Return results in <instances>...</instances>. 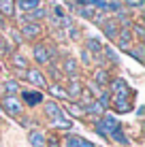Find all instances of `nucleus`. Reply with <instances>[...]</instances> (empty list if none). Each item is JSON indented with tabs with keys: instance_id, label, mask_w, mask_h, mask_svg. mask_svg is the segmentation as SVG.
Returning a JSON list of instances; mask_svg holds the SVG:
<instances>
[{
	"instance_id": "nucleus-1",
	"label": "nucleus",
	"mask_w": 145,
	"mask_h": 147,
	"mask_svg": "<svg viewBox=\"0 0 145 147\" xmlns=\"http://www.w3.org/2000/svg\"><path fill=\"white\" fill-rule=\"evenodd\" d=\"M111 90H113V98H130V88L119 77L111 81Z\"/></svg>"
},
{
	"instance_id": "nucleus-2",
	"label": "nucleus",
	"mask_w": 145,
	"mask_h": 147,
	"mask_svg": "<svg viewBox=\"0 0 145 147\" xmlns=\"http://www.w3.org/2000/svg\"><path fill=\"white\" fill-rule=\"evenodd\" d=\"M2 107H4V111H7L9 115H13V117H17V115L22 113V102H19L15 96H4Z\"/></svg>"
},
{
	"instance_id": "nucleus-3",
	"label": "nucleus",
	"mask_w": 145,
	"mask_h": 147,
	"mask_svg": "<svg viewBox=\"0 0 145 147\" xmlns=\"http://www.w3.org/2000/svg\"><path fill=\"white\" fill-rule=\"evenodd\" d=\"M117 47L119 49H124V51H128L130 49V40H132V32H130V26H124V28H119V32H117Z\"/></svg>"
},
{
	"instance_id": "nucleus-4",
	"label": "nucleus",
	"mask_w": 145,
	"mask_h": 147,
	"mask_svg": "<svg viewBox=\"0 0 145 147\" xmlns=\"http://www.w3.org/2000/svg\"><path fill=\"white\" fill-rule=\"evenodd\" d=\"M26 77H28L30 83L36 85V88H47V79H45V75L41 73V70L30 68V70H26Z\"/></svg>"
},
{
	"instance_id": "nucleus-5",
	"label": "nucleus",
	"mask_w": 145,
	"mask_h": 147,
	"mask_svg": "<svg viewBox=\"0 0 145 147\" xmlns=\"http://www.w3.org/2000/svg\"><path fill=\"white\" fill-rule=\"evenodd\" d=\"M34 60H36L38 64H49V62H51V60H49V49H47V45H43V43L34 45Z\"/></svg>"
},
{
	"instance_id": "nucleus-6",
	"label": "nucleus",
	"mask_w": 145,
	"mask_h": 147,
	"mask_svg": "<svg viewBox=\"0 0 145 147\" xmlns=\"http://www.w3.org/2000/svg\"><path fill=\"white\" fill-rule=\"evenodd\" d=\"M100 26H103V32L107 34L111 40H115L117 36V32H119V26H117V22L115 19H105V22H100Z\"/></svg>"
},
{
	"instance_id": "nucleus-7",
	"label": "nucleus",
	"mask_w": 145,
	"mask_h": 147,
	"mask_svg": "<svg viewBox=\"0 0 145 147\" xmlns=\"http://www.w3.org/2000/svg\"><path fill=\"white\" fill-rule=\"evenodd\" d=\"M45 113H47V117L51 121L64 117V111H62V107H60L58 102H45Z\"/></svg>"
},
{
	"instance_id": "nucleus-8",
	"label": "nucleus",
	"mask_w": 145,
	"mask_h": 147,
	"mask_svg": "<svg viewBox=\"0 0 145 147\" xmlns=\"http://www.w3.org/2000/svg\"><path fill=\"white\" fill-rule=\"evenodd\" d=\"M22 34H24L26 38H34V36H38V34H41V26H38L36 22H24Z\"/></svg>"
},
{
	"instance_id": "nucleus-9",
	"label": "nucleus",
	"mask_w": 145,
	"mask_h": 147,
	"mask_svg": "<svg viewBox=\"0 0 145 147\" xmlns=\"http://www.w3.org/2000/svg\"><path fill=\"white\" fill-rule=\"evenodd\" d=\"M28 139H30V145L32 147H45L47 145V139H45V134L41 132V130H32Z\"/></svg>"
},
{
	"instance_id": "nucleus-10",
	"label": "nucleus",
	"mask_w": 145,
	"mask_h": 147,
	"mask_svg": "<svg viewBox=\"0 0 145 147\" xmlns=\"http://www.w3.org/2000/svg\"><path fill=\"white\" fill-rule=\"evenodd\" d=\"M81 83L77 81V77H71V83H68V90H66V94H68V98H79V94H81Z\"/></svg>"
},
{
	"instance_id": "nucleus-11",
	"label": "nucleus",
	"mask_w": 145,
	"mask_h": 147,
	"mask_svg": "<svg viewBox=\"0 0 145 147\" xmlns=\"http://www.w3.org/2000/svg\"><path fill=\"white\" fill-rule=\"evenodd\" d=\"M66 143H68V147H96L94 143H90V141L81 139V136H75V134L68 136V139H66Z\"/></svg>"
},
{
	"instance_id": "nucleus-12",
	"label": "nucleus",
	"mask_w": 145,
	"mask_h": 147,
	"mask_svg": "<svg viewBox=\"0 0 145 147\" xmlns=\"http://www.w3.org/2000/svg\"><path fill=\"white\" fill-rule=\"evenodd\" d=\"M41 4V0H17V9L19 11H24V13H30V11H34V9Z\"/></svg>"
},
{
	"instance_id": "nucleus-13",
	"label": "nucleus",
	"mask_w": 145,
	"mask_h": 147,
	"mask_svg": "<svg viewBox=\"0 0 145 147\" xmlns=\"http://www.w3.org/2000/svg\"><path fill=\"white\" fill-rule=\"evenodd\" d=\"M24 100H26L28 107H34V105L43 102V94H38V92H24Z\"/></svg>"
},
{
	"instance_id": "nucleus-14",
	"label": "nucleus",
	"mask_w": 145,
	"mask_h": 147,
	"mask_svg": "<svg viewBox=\"0 0 145 147\" xmlns=\"http://www.w3.org/2000/svg\"><path fill=\"white\" fill-rule=\"evenodd\" d=\"M113 107L117 113H126L130 111V98H113Z\"/></svg>"
},
{
	"instance_id": "nucleus-15",
	"label": "nucleus",
	"mask_w": 145,
	"mask_h": 147,
	"mask_svg": "<svg viewBox=\"0 0 145 147\" xmlns=\"http://www.w3.org/2000/svg\"><path fill=\"white\" fill-rule=\"evenodd\" d=\"M15 13V0H0V15H11Z\"/></svg>"
},
{
	"instance_id": "nucleus-16",
	"label": "nucleus",
	"mask_w": 145,
	"mask_h": 147,
	"mask_svg": "<svg viewBox=\"0 0 145 147\" xmlns=\"http://www.w3.org/2000/svg\"><path fill=\"white\" fill-rule=\"evenodd\" d=\"M64 73H66L68 77H75V75H77V60L75 58H66L64 60Z\"/></svg>"
},
{
	"instance_id": "nucleus-17",
	"label": "nucleus",
	"mask_w": 145,
	"mask_h": 147,
	"mask_svg": "<svg viewBox=\"0 0 145 147\" xmlns=\"http://www.w3.org/2000/svg\"><path fill=\"white\" fill-rule=\"evenodd\" d=\"M86 51H90V53H100L103 51L100 40H98V38H88L86 40Z\"/></svg>"
},
{
	"instance_id": "nucleus-18",
	"label": "nucleus",
	"mask_w": 145,
	"mask_h": 147,
	"mask_svg": "<svg viewBox=\"0 0 145 147\" xmlns=\"http://www.w3.org/2000/svg\"><path fill=\"white\" fill-rule=\"evenodd\" d=\"M49 94H51V96H56V98H60V100H66V98H68L66 90H64L62 85H58V83L49 85Z\"/></svg>"
},
{
	"instance_id": "nucleus-19",
	"label": "nucleus",
	"mask_w": 145,
	"mask_h": 147,
	"mask_svg": "<svg viewBox=\"0 0 145 147\" xmlns=\"http://www.w3.org/2000/svg\"><path fill=\"white\" fill-rule=\"evenodd\" d=\"M94 81H96V85H107V83H111V77H109V73L107 70H96V75H94Z\"/></svg>"
},
{
	"instance_id": "nucleus-20",
	"label": "nucleus",
	"mask_w": 145,
	"mask_h": 147,
	"mask_svg": "<svg viewBox=\"0 0 145 147\" xmlns=\"http://www.w3.org/2000/svg\"><path fill=\"white\" fill-rule=\"evenodd\" d=\"M103 111H105V109L96 102V100H92L90 105H86V107H83V113H90V115H100Z\"/></svg>"
},
{
	"instance_id": "nucleus-21",
	"label": "nucleus",
	"mask_w": 145,
	"mask_h": 147,
	"mask_svg": "<svg viewBox=\"0 0 145 147\" xmlns=\"http://www.w3.org/2000/svg\"><path fill=\"white\" fill-rule=\"evenodd\" d=\"M109 139H113V141H117V143H122V145H126L128 143V139L124 136V132H122V128H117V130H113L111 134H109Z\"/></svg>"
},
{
	"instance_id": "nucleus-22",
	"label": "nucleus",
	"mask_w": 145,
	"mask_h": 147,
	"mask_svg": "<svg viewBox=\"0 0 145 147\" xmlns=\"http://www.w3.org/2000/svg\"><path fill=\"white\" fill-rule=\"evenodd\" d=\"M103 51H105V55H107V60H109V62H111V64H117V62H119L117 53L113 51L111 47H103Z\"/></svg>"
},
{
	"instance_id": "nucleus-23",
	"label": "nucleus",
	"mask_w": 145,
	"mask_h": 147,
	"mask_svg": "<svg viewBox=\"0 0 145 147\" xmlns=\"http://www.w3.org/2000/svg\"><path fill=\"white\" fill-rule=\"evenodd\" d=\"M13 64H15L17 68H24V70H26V66H28V60L24 58V55L15 53V55H13Z\"/></svg>"
},
{
	"instance_id": "nucleus-24",
	"label": "nucleus",
	"mask_w": 145,
	"mask_h": 147,
	"mask_svg": "<svg viewBox=\"0 0 145 147\" xmlns=\"http://www.w3.org/2000/svg\"><path fill=\"white\" fill-rule=\"evenodd\" d=\"M68 111H71V115H77V117L86 115V113H83V107H81V105H68Z\"/></svg>"
},
{
	"instance_id": "nucleus-25",
	"label": "nucleus",
	"mask_w": 145,
	"mask_h": 147,
	"mask_svg": "<svg viewBox=\"0 0 145 147\" xmlns=\"http://www.w3.org/2000/svg\"><path fill=\"white\" fill-rule=\"evenodd\" d=\"M51 124L56 126V128H71V121H68L66 117H60V119H53Z\"/></svg>"
},
{
	"instance_id": "nucleus-26",
	"label": "nucleus",
	"mask_w": 145,
	"mask_h": 147,
	"mask_svg": "<svg viewBox=\"0 0 145 147\" xmlns=\"http://www.w3.org/2000/svg\"><path fill=\"white\" fill-rule=\"evenodd\" d=\"M128 51H130L139 62H143V45H137V49H128Z\"/></svg>"
},
{
	"instance_id": "nucleus-27",
	"label": "nucleus",
	"mask_w": 145,
	"mask_h": 147,
	"mask_svg": "<svg viewBox=\"0 0 145 147\" xmlns=\"http://www.w3.org/2000/svg\"><path fill=\"white\" fill-rule=\"evenodd\" d=\"M96 102L100 105L103 109H107V107H109V94H107V92H103L100 96H98V100H96Z\"/></svg>"
},
{
	"instance_id": "nucleus-28",
	"label": "nucleus",
	"mask_w": 145,
	"mask_h": 147,
	"mask_svg": "<svg viewBox=\"0 0 145 147\" xmlns=\"http://www.w3.org/2000/svg\"><path fill=\"white\" fill-rule=\"evenodd\" d=\"M4 88H7V96H13L15 92H17V83H15V81H7Z\"/></svg>"
},
{
	"instance_id": "nucleus-29",
	"label": "nucleus",
	"mask_w": 145,
	"mask_h": 147,
	"mask_svg": "<svg viewBox=\"0 0 145 147\" xmlns=\"http://www.w3.org/2000/svg\"><path fill=\"white\" fill-rule=\"evenodd\" d=\"M53 13H56V17L60 19V22H64V9L62 7H58V4H56V7H53Z\"/></svg>"
},
{
	"instance_id": "nucleus-30",
	"label": "nucleus",
	"mask_w": 145,
	"mask_h": 147,
	"mask_svg": "<svg viewBox=\"0 0 145 147\" xmlns=\"http://www.w3.org/2000/svg\"><path fill=\"white\" fill-rule=\"evenodd\" d=\"M81 60H83V64H92V55H90V51L83 49V51H81Z\"/></svg>"
},
{
	"instance_id": "nucleus-31",
	"label": "nucleus",
	"mask_w": 145,
	"mask_h": 147,
	"mask_svg": "<svg viewBox=\"0 0 145 147\" xmlns=\"http://www.w3.org/2000/svg\"><path fill=\"white\" fill-rule=\"evenodd\" d=\"M68 34H71V38H73V40H77V38H79V30H77V28H73V26H68Z\"/></svg>"
},
{
	"instance_id": "nucleus-32",
	"label": "nucleus",
	"mask_w": 145,
	"mask_h": 147,
	"mask_svg": "<svg viewBox=\"0 0 145 147\" xmlns=\"http://www.w3.org/2000/svg\"><path fill=\"white\" fill-rule=\"evenodd\" d=\"M134 34H137L139 38H143V34H145V30H143V26H139V24H137V26H134Z\"/></svg>"
},
{
	"instance_id": "nucleus-33",
	"label": "nucleus",
	"mask_w": 145,
	"mask_h": 147,
	"mask_svg": "<svg viewBox=\"0 0 145 147\" xmlns=\"http://www.w3.org/2000/svg\"><path fill=\"white\" fill-rule=\"evenodd\" d=\"M9 32L13 34V38H15V43H17V45L22 43V34H19V32H15V30H9Z\"/></svg>"
},
{
	"instance_id": "nucleus-34",
	"label": "nucleus",
	"mask_w": 145,
	"mask_h": 147,
	"mask_svg": "<svg viewBox=\"0 0 145 147\" xmlns=\"http://www.w3.org/2000/svg\"><path fill=\"white\" fill-rule=\"evenodd\" d=\"M49 147H58V139H49Z\"/></svg>"
}]
</instances>
